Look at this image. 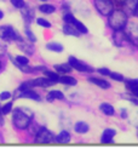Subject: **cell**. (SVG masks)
I'll use <instances>...</instances> for the list:
<instances>
[{"label":"cell","instance_id":"11","mask_svg":"<svg viewBox=\"0 0 138 149\" xmlns=\"http://www.w3.org/2000/svg\"><path fill=\"white\" fill-rule=\"evenodd\" d=\"M32 83H33V86H34V87H49V86H52V85L56 84L55 81L50 80V79L46 78V77L33 79V80H32Z\"/></svg>","mask_w":138,"mask_h":149},{"label":"cell","instance_id":"38","mask_svg":"<svg viewBox=\"0 0 138 149\" xmlns=\"http://www.w3.org/2000/svg\"><path fill=\"white\" fill-rule=\"evenodd\" d=\"M0 67H1V63H0Z\"/></svg>","mask_w":138,"mask_h":149},{"label":"cell","instance_id":"9","mask_svg":"<svg viewBox=\"0 0 138 149\" xmlns=\"http://www.w3.org/2000/svg\"><path fill=\"white\" fill-rule=\"evenodd\" d=\"M122 11L125 12L127 16H135L136 10H137V6H138V0H125L122 3Z\"/></svg>","mask_w":138,"mask_h":149},{"label":"cell","instance_id":"27","mask_svg":"<svg viewBox=\"0 0 138 149\" xmlns=\"http://www.w3.org/2000/svg\"><path fill=\"white\" fill-rule=\"evenodd\" d=\"M12 108H13V103H12V102H7V103L4 104L1 108H0V111H1V114H3V115H6V114L11 113V111H12Z\"/></svg>","mask_w":138,"mask_h":149},{"label":"cell","instance_id":"37","mask_svg":"<svg viewBox=\"0 0 138 149\" xmlns=\"http://www.w3.org/2000/svg\"><path fill=\"white\" fill-rule=\"evenodd\" d=\"M41 1H47V0H41Z\"/></svg>","mask_w":138,"mask_h":149},{"label":"cell","instance_id":"33","mask_svg":"<svg viewBox=\"0 0 138 149\" xmlns=\"http://www.w3.org/2000/svg\"><path fill=\"white\" fill-rule=\"evenodd\" d=\"M97 72L99 74H102V75H109V74H110V70H109L108 68H98Z\"/></svg>","mask_w":138,"mask_h":149},{"label":"cell","instance_id":"26","mask_svg":"<svg viewBox=\"0 0 138 149\" xmlns=\"http://www.w3.org/2000/svg\"><path fill=\"white\" fill-rule=\"evenodd\" d=\"M44 74H45V77L49 78L50 80L55 81V83H58V79H60V75H58L57 72H52V70H49L47 68L44 70Z\"/></svg>","mask_w":138,"mask_h":149},{"label":"cell","instance_id":"21","mask_svg":"<svg viewBox=\"0 0 138 149\" xmlns=\"http://www.w3.org/2000/svg\"><path fill=\"white\" fill-rule=\"evenodd\" d=\"M55 70L58 74H69L73 70V68L70 67L69 63H60L55 65Z\"/></svg>","mask_w":138,"mask_h":149},{"label":"cell","instance_id":"30","mask_svg":"<svg viewBox=\"0 0 138 149\" xmlns=\"http://www.w3.org/2000/svg\"><path fill=\"white\" fill-rule=\"evenodd\" d=\"M109 77H110L113 80H115V81H122L125 80V78H123V75L122 74H120V73H116V72H110V74H109Z\"/></svg>","mask_w":138,"mask_h":149},{"label":"cell","instance_id":"6","mask_svg":"<svg viewBox=\"0 0 138 149\" xmlns=\"http://www.w3.org/2000/svg\"><path fill=\"white\" fill-rule=\"evenodd\" d=\"M96 10L102 15V16H108L114 10V3L113 0H93Z\"/></svg>","mask_w":138,"mask_h":149},{"label":"cell","instance_id":"23","mask_svg":"<svg viewBox=\"0 0 138 149\" xmlns=\"http://www.w3.org/2000/svg\"><path fill=\"white\" fill-rule=\"evenodd\" d=\"M70 23L78 29V31L80 32V34H87V33H89V29H87V28H86V26L83 23V22H80L79 19L74 18V19H73V21L70 22Z\"/></svg>","mask_w":138,"mask_h":149},{"label":"cell","instance_id":"20","mask_svg":"<svg viewBox=\"0 0 138 149\" xmlns=\"http://www.w3.org/2000/svg\"><path fill=\"white\" fill-rule=\"evenodd\" d=\"M47 101L50 102H52L55 100H60V101H63L64 100V93L60 90H52V91H50L47 93V97H46Z\"/></svg>","mask_w":138,"mask_h":149},{"label":"cell","instance_id":"7","mask_svg":"<svg viewBox=\"0 0 138 149\" xmlns=\"http://www.w3.org/2000/svg\"><path fill=\"white\" fill-rule=\"evenodd\" d=\"M68 63L70 64V67L73 69H75V70H78L80 73H93L94 72V69L92 68V67H90L89 64H86L85 62L80 61V59L73 57V56L69 57Z\"/></svg>","mask_w":138,"mask_h":149},{"label":"cell","instance_id":"10","mask_svg":"<svg viewBox=\"0 0 138 149\" xmlns=\"http://www.w3.org/2000/svg\"><path fill=\"white\" fill-rule=\"evenodd\" d=\"M113 42L115 44V46L118 47H122L125 46L126 44H128V40L126 38L125 33L121 29V31H114V35H113Z\"/></svg>","mask_w":138,"mask_h":149},{"label":"cell","instance_id":"4","mask_svg":"<svg viewBox=\"0 0 138 149\" xmlns=\"http://www.w3.org/2000/svg\"><path fill=\"white\" fill-rule=\"evenodd\" d=\"M122 31L128 40V44L138 46V24L135 22H127Z\"/></svg>","mask_w":138,"mask_h":149},{"label":"cell","instance_id":"31","mask_svg":"<svg viewBox=\"0 0 138 149\" xmlns=\"http://www.w3.org/2000/svg\"><path fill=\"white\" fill-rule=\"evenodd\" d=\"M11 4L12 6H15L16 9H23V7L26 6V1L24 0H11Z\"/></svg>","mask_w":138,"mask_h":149},{"label":"cell","instance_id":"35","mask_svg":"<svg viewBox=\"0 0 138 149\" xmlns=\"http://www.w3.org/2000/svg\"><path fill=\"white\" fill-rule=\"evenodd\" d=\"M3 18H4V12L0 10V19H3Z\"/></svg>","mask_w":138,"mask_h":149},{"label":"cell","instance_id":"3","mask_svg":"<svg viewBox=\"0 0 138 149\" xmlns=\"http://www.w3.org/2000/svg\"><path fill=\"white\" fill-rule=\"evenodd\" d=\"M0 39L5 41H19L23 40L19 33L12 26H0Z\"/></svg>","mask_w":138,"mask_h":149},{"label":"cell","instance_id":"16","mask_svg":"<svg viewBox=\"0 0 138 149\" xmlns=\"http://www.w3.org/2000/svg\"><path fill=\"white\" fill-rule=\"evenodd\" d=\"M62 31H63V33L65 35H69V36H80V32L71 23H64Z\"/></svg>","mask_w":138,"mask_h":149},{"label":"cell","instance_id":"14","mask_svg":"<svg viewBox=\"0 0 138 149\" xmlns=\"http://www.w3.org/2000/svg\"><path fill=\"white\" fill-rule=\"evenodd\" d=\"M70 139H71L70 133H69L68 131H65V130L61 131V132L56 136V138H55L56 142H57V143H60V144H67V143L70 142Z\"/></svg>","mask_w":138,"mask_h":149},{"label":"cell","instance_id":"32","mask_svg":"<svg viewBox=\"0 0 138 149\" xmlns=\"http://www.w3.org/2000/svg\"><path fill=\"white\" fill-rule=\"evenodd\" d=\"M11 97H12V93L9 92V91H4V92L0 93V101H7Z\"/></svg>","mask_w":138,"mask_h":149},{"label":"cell","instance_id":"25","mask_svg":"<svg viewBox=\"0 0 138 149\" xmlns=\"http://www.w3.org/2000/svg\"><path fill=\"white\" fill-rule=\"evenodd\" d=\"M46 49L52 51V52H62L63 51V45L61 42H56V41H52V42H49L46 45Z\"/></svg>","mask_w":138,"mask_h":149},{"label":"cell","instance_id":"28","mask_svg":"<svg viewBox=\"0 0 138 149\" xmlns=\"http://www.w3.org/2000/svg\"><path fill=\"white\" fill-rule=\"evenodd\" d=\"M36 23H38V26H40L42 28H51V22H49L45 18H41V17L36 18Z\"/></svg>","mask_w":138,"mask_h":149},{"label":"cell","instance_id":"36","mask_svg":"<svg viewBox=\"0 0 138 149\" xmlns=\"http://www.w3.org/2000/svg\"><path fill=\"white\" fill-rule=\"evenodd\" d=\"M135 16L138 17V6H137V10H136V13H135Z\"/></svg>","mask_w":138,"mask_h":149},{"label":"cell","instance_id":"18","mask_svg":"<svg viewBox=\"0 0 138 149\" xmlns=\"http://www.w3.org/2000/svg\"><path fill=\"white\" fill-rule=\"evenodd\" d=\"M21 12H22V16H23L24 21L28 22V23L34 18V9H32V7H29L27 5L23 9H21Z\"/></svg>","mask_w":138,"mask_h":149},{"label":"cell","instance_id":"19","mask_svg":"<svg viewBox=\"0 0 138 149\" xmlns=\"http://www.w3.org/2000/svg\"><path fill=\"white\" fill-rule=\"evenodd\" d=\"M74 130L76 133H80V135H84V133H87L90 130V126L85 121H78L75 125H74Z\"/></svg>","mask_w":138,"mask_h":149},{"label":"cell","instance_id":"13","mask_svg":"<svg viewBox=\"0 0 138 149\" xmlns=\"http://www.w3.org/2000/svg\"><path fill=\"white\" fill-rule=\"evenodd\" d=\"M115 135H116V131L114 129H105L103 131V133H102V136H101V142L104 143V144L112 143Z\"/></svg>","mask_w":138,"mask_h":149},{"label":"cell","instance_id":"1","mask_svg":"<svg viewBox=\"0 0 138 149\" xmlns=\"http://www.w3.org/2000/svg\"><path fill=\"white\" fill-rule=\"evenodd\" d=\"M34 118V113L28 108H17L12 113V123L19 130L28 129L32 124V120Z\"/></svg>","mask_w":138,"mask_h":149},{"label":"cell","instance_id":"5","mask_svg":"<svg viewBox=\"0 0 138 149\" xmlns=\"http://www.w3.org/2000/svg\"><path fill=\"white\" fill-rule=\"evenodd\" d=\"M55 138H56V136L46 127H40L35 133V142L36 143H41V144L53 143Z\"/></svg>","mask_w":138,"mask_h":149},{"label":"cell","instance_id":"29","mask_svg":"<svg viewBox=\"0 0 138 149\" xmlns=\"http://www.w3.org/2000/svg\"><path fill=\"white\" fill-rule=\"evenodd\" d=\"M24 33H26L27 39L31 41V42H35V41H36V36L34 35V33H33L29 28H26V29H24Z\"/></svg>","mask_w":138,"mask_h":149},{"label":"cell","instance_id":"12","mask_svg":"<svg viewBox=\"0 0 138 149\" xmlns=\"http://www.w3.org/2000/svg\"><path fill=\"white\" fill-rule=\"evenodd\" d=\"M89 81L91 84L96 85L101 88H103V90H108V88L112 87V84H109V81L105 80V79H102V78H96V77H91L89 78Z\"/></svg>","mask_w":138,"mask_h":149},{"label":"cell","instance_id":"22","mask_svg":"<svg viewBox=\"0 0 138 149\" xmlns=\"http://www.w3.org/2000/svg\"><path fill=\"white\" fill-rule=\"evenodd\" d=\"M58 83H61L63 85H67V86H75L78 84V80L75 78L70 77V75H63V77H60Z\"/></svg>","mask_w":138,"mask_h":149},{"label":"cell","instance_id":"24","mask_svg":"<svg viewBox=\"0 0 138 149\" xmlns=\"http://www.w3.org/2000/svg\"><path fill=\"white\" fill-rule=\"evenodd\" d=\"M39 11L42 12V13L50 15V13H53L56 11V7L52 4H42V5L39 6Z\"/></svg>","mask_w":138,"mask_h":149},{"label":"cell","instance_id":"34","mask_svg":"<svg viewBox=\"0 0 138 149\" xmlns=\"http://www.w3.org/2000/svg\"><path fill=\"white\" fill-rule=\"evenodd\" d=\"M120 116H121L122 119H126V118L128 116V114H127V109H126V108H123V109L120 110Z\"/></svg>","mask_w":138,"mask_h":149},{"label":"cell","instance_id":"15","mask_svg":"<svg viewBox=\"0 0 138 149\" xmlns=\"http://www.w3.org/2000/svg\"><path fill=\"white\" fill-rule=\"evenodd\" d=\"M17 42H18V49L23 51L26 55H33L34 54L35 49H34V45H32L31 42H26L24 40H19Z\"/></svg>","mask_w":138,"mask_h":149},{"label":"cell","instance_id":"2","mask_svg":"<svg viewBox=\"0 0 138 149\" xmlns=\"http://www.w3.org/2000/svg\"><path fill=\"white\" fill-rule=\"evenodd\" d=\"M108 24L113 31H121L125 28L126 23L128 22V16L121 9L113 10L108 15Z\"/></svg>","mask_w":138,"mask_h":149},{"label":"cell","instance_id":"8","mask_svg":"<svg viewBox=\"0 0 138 149\" xmlns=\"http://www.w3.org/2000/svg\"><path fill=\"white\" fill-rule=\"evenodd\" d=\"M15 97L16 98H29V100H34V101H41L40 95L36 93L33 88H29V90H17Z\"/></svg>","mask_w":138,"mask_h":149},{"label":"cell","instance_id":"17","mask_svg":"<svg viewBox=\"0 0 138 149\" xmlns=\"http://www.w3.org/2000/svg\"><path fill=\"white\" fill-rule=\"evenodd\" d=\"M99 110H101L104 115H107V116H113V115H115V108L112 106L110 103H107V102L101 103Z\"/></svg>","mask_w":138,"mask_h":149}]
</instances>
